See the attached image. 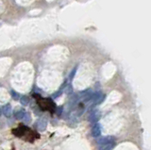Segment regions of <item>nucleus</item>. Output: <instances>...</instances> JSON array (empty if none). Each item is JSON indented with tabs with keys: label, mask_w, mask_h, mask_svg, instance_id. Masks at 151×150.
<instances>
[{
	"label": "nucleus",
	"mask_w": 151,
	"mask_h": 150,
	"mask_svg": "<svg viewBox=\"0 0 151 150\" xmlns=\"http://www.w3.org/2000/svg\"><path fill=\"white\" fill-rule=\"evenodd\" d=\"M104 99H105V95H103L101 92L97 91L93 93L91 101L93 103V105H98V104H100V103H102Z\"/></svg>",
	"instance_id": "7ed1b4c3"
},
{
	"label": "nucleus",
	"mask_w": 151,
	"mask_h": 150,
	"mask_svg": "<svg viewBox=\"0 0 151 150\" xmlns=\"http://www.w3.org/2000/svg\"><path fill=\"white\" fill-rule=\"evenodd\" d=\"M26 111L23 109H19L15 111H13V117L17 120H23L24 116H25Z\"/></svg>",
	"instance_id": "1a4fd4ad"
},
{
	"label": "nucleus",
	"mask_w": 151,
	"mask_h": 150,
	"mask_svg": "<svg viewBox=\"0 0 151 150\" xmlns=\"http://www.w3.org/2000/svg\"><path fill=\"white\" fill-rule=\"evenodd\" d=\"M12 134L28 142H33L36 138H38V136H36L38 134L26 126H19L18 128L12 129Z\"/></svg>",
	"instance_id": "f257e3e1"
},
{
	"label": "nucleus",
	"mask_w": 151,
	"mask_h": 150,
	"mask_svg": "<svg viewBox=\"0 0 151 150\" xmlns=\"http://www.w3.org/2000/svg\"><path fill=\"white\" fill-rule=\"evenodd\" d=\"M11 95H12V97L13 98L14 100H19L20 99V97H21V95H20V93H17L16 91H14V90H11Z\"/></svg>",
	"instance_id": "4468645a"
},
{
	"label": "nucleus",
	"mask_w": 151,
	"mask_h": 150,
	"mask_svg": "<svg viewBox=\"0 0 151 150\" xmlns=\"http://www.w3.org/2000/svg\"><path fill=\"white\" fill-rule=\"evenodd\" d=\"M23 120L25 121L26 123H30V122H31V115H30V113H29V112L26 111V113H25V116H24Z\"/></svg>",
	"instance_id": "dca6fc26"
},
{
	"label": "nucleus",
	"mask_w": 151,
	"mask_h": 150,
	"mask_svg": "<svg viewBox=\"0 0 151 150\" xmlns=\"http://www.w3.org/2000/svg\"><path fill=\"white\" fill-rule=\"evenodd\" d=\"M2 115V111H1V108H0V116Z\"/></svg>",
	"instance_id": "a211bd4d"
},
{
	"label": "nucleus",
	"mask_w": 151,
	"mask_h": 150,
	"mask_svg": "<svg viewBox=\"0 0 151 150\" xmlns=\"http://www.w3.org/2000/svg\"><path fill=\"white\" fill-rule=\"evenodd\" d=\"M115 142V138L113 136H105V137H100L96 140V144L100 146L103 144H107L110 143H114Z\"/></svg>",
	"instance_id": "423d86ee"
},
{
	"label": "nucleus",
	"mask_w": 151,
	"mask_h": 150,
	"mask_svg": "<svg viewBox=\"0 0 151 150\" xmlns=\"http://www.w3.org/2000/svg\"><path fill=\"white\" fill-rule=\"evenodd\" d=\"M65 90V93H67V95H73L74 93V90H73V86H72V83H68V85L66 86V88L64 89Z\"/></svg>",
	"instance_id": "ddd939ff"
},
{
	"label": "nucleus",
	"mask_w": 151,
	"mask_h": 150,
	"mask_svg": "<svg viewBox=\"0 0 151 150\" xmlns=\"http://www.w3.org/2000/svg\"><path fill=\"white\" fill-rule=\"evenodd\" d=\"M19 101H20L21 105H23V106H27L28 104H29V102H30V98L28 97L27 95H21Z\"/></svg>",
	"instance_id": "9b49d317"
},
{
	"label": "nucleus",
	"mask_w": 151,
	"mask_h": 150,
	"mask_svg": "<svg viewBox=\"0 0 151 150\" xmlns=\"http://www.w3.org/2000/svg\"><path fill=\"white\" fill-rule=\"evenodd\" d=\"M63 90L60 88V90H58L56 93H54L53 95H51V98H52V99H56V98H59L61 95H63Z\"/></svg>",
	"instance_id": "2eb2a0df"
},
{
	"label": "nucleus",
	"mask_w": 151,
	"mask_h": 150,
	"mask_svg": "<svg viewBox=\"0 0 151 150\" xmlns=\"http://www.w3.org/2000/svg\"><path fill=\"white\" fill-rule=\"evenodd\" d=\"M35 99L37 100V104L42 111H48L50 113H54L56 111V104L51 97H42L39 95H34Z\"/></svg>",
	"instance_id": "f03ea898"
},
{
	"label": "nucleus",
	"mask_w": 151,
	"mask_h": 150,
	"mask_svg": "<svg viewBox=\"0 0 151 150\" xmlns=\"http://www.w3.org/2000/svg\"><path fill=\"white\" fill-rule=\"evenodd\" d=\"M115 144H116L115 142L107 144H103V145H100V146L98 147V150H111L113 147L115 146Z\"/></svg>",
	"instance_id": "9d476101"
},
{
	"label": "nucleus",
	"mask_w": 151,
	"mask_h": 150,
	"mask_svg": "<svg viewBox=\"0 0 151 150\" xmlns=\"http://www.w3.org/2000/svg\"><path fill=\"white\" fill-rule=\"evenodd\" d=\"M63 107H59V108H56V111L55 112L57 113V115L58 116H60L61 113H63Z\"/></svg>",
	"instance_id": "f3484780"
},
{
	"label": "nucleus",
	"mask_w": 151,
	"mask_h": 150,
	"mask_svg": "<svg viewBox=\"0 0 151 150\" xmlns=\"http://www.w3.org/2000/svg\"><path fill=\"white\" fill-rule=\"evenodd\" d=\"M46 126H47V120L45 118H40V119H38L35 122V124H34V128L36 129H38L39 131H44V130H45Z\"/></svg>",
	"instance_id": "39448f33"
},
{
	"label": "nucleus",
	"mask_w": 151,
	"mask_h": 150,
	"mask_svg": "<svg viewBox=\"0 0 151 150\" xmlns=\"http://www.w3.org/2000/svg\"><path fill=\"white\" fill-rule=\"evenodd\" d=\"M77 70H78V66H75L73 69H72V71L70 72V74H69V76H68V80H69V83H71L72 82V80H73V78H75V75H76V73H77Z\"/></svg>",
	"instance_id": "f8f14e48"
},
{
	"label": "nucleus",
	"mask_w": 151,
	"mask_h": 150,
	"mask_svg": "<svg viewBox=\"0 0 151 150\" xmlns=\"http://www.w3.org/2000/svg\"><path fill=\"white\" fill-rule=\"evenodd\" d=\"M1 111H2V114H4L6 117H8V118L12 115V108L11 104H9V103L1 108Z\"/></svg>",
	"instance_id": "0eeeda50"
},
{
	"label": "nucleus",
	"mask_w": 151,
	"mask_h": 150,
	"mask_svg": "<svg viewBox=\"0 0 151 150\" xmlns=\"http://www.w3.org/2000/svg\"><path fill=\"white\" fill-rule=\"evenodd\" d=\"M101 135V126L100 124H94L92 128V136L94 138H97Z\"/></svg>",
	"instance_id": "6e6552de"
},
{
	"label": "nucleus",
	"mask_w": 151,
	"mask_h": 150,
	"mask_svg": "<svg viewBox=\"0 0 151 150\" xmlns=\"http://www.w3.org/2000/svg\"><path fill=\"white\" fill-rule=\"evenodd\" d=\"M100 112H99V111L97 110H93L91 112H90V114H89V117H88V119H89V122L90 123H92V124H96L98 120L100 119Z\"/></svg>",
	"instance_id": "20e7f679"
}]
</instances>
